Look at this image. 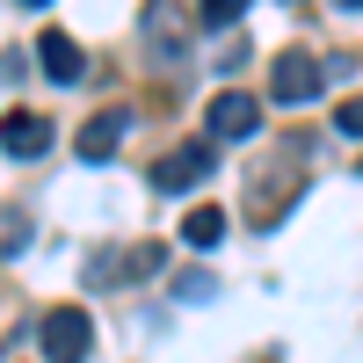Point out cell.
Masks as SVG:
<instances>
[{"label":"cell","mask_w":363,"mask_h":363,"mask_svg":"<svg viewBox=\"0 0 363 363\" xmlns=\"http://www.w3.org/2000/svg\"><path fill=\"white\" fill-rule=\"evenodd\" d=\"M22 8H51V0H22Z\"/></svg>","instance_id":"obj_15"},{"label":"cell","mask_w":363,"mask_h":363,"mask_svg":"<svg viewBox=\"0 0 363 363\" xmlns=\"http://www.w3.org/2000/svg\"><path fill=\"white\" fill-rule=\"evenodd\" d=\"M269 95H277L284 109H306V102L320 95V58H313L306 44L277 51V66H269Z\"/></svg>","instance_id":"obj_2"},{"label":"cell","mask_w":363,"mask_h":363,"mask_svg":"<svg viewBox=\"0 0 363 363\" xmlns=\"http://www.w3.org/2000/svg\"><path fill=\"white\" fill-rule=\"evenodd\" d=\"M153 269H160V247H153V240H145V247H131V277H153Z\"/></svg>","instance_id":"obj_12"},{"label":"cell","mask_w":363,"mask_h":363,"mask_svg":"<svg viewBox=\"0 0 363 363\" xmlns=\"http://www.w3.org/2000/svg\"><path fill=\"white\" fill-rule=\"evenodd\" d=\"M240 15H247V0H196V22L203 29H233Z\"/></svg>","instance_id":"obj_9"},{"label":"cell","mask_w":363,"mask_h":363,"mask_svg":"<svg viewBox=\"0 0 363 363\" xmlns=\"http://www.w3.org/2000/svg\"><path fill=\"white\" fill-rule=\"evenodd\" d=\"M211 167H218V153H211V138H189V145H174V153L153 167V189L182 196V189H196V182H211Z\"/></svg>","instance_id":"obj_4"},{"label":"cell","mask_w":363,"mask_h":363,"mask_svg":"<svg viewBox=\"0 0 363 363\" xmlns=\"http://www.w3.org/2000/svg\"><path fill=\"white\" fill-rule=\"evenodd\" d=\"M182 240H189V247H218L225 240V211H211V203L182 211Z\"/></svg>","instance_id":"obj_8"},{"label":"cell","mask_w":363,"mask_h":363,"mask_svg":"<svg viewBox=\"0 0 363 363\" xmlns=\"http://www.w3.org/2000/svg\"><path fill=\"white\" fill-rule=\"evenodd\" d=\"M37 66H44V80H58V87H73L80 73H87V51L66 37V29H44L37 37Z\"/></svg>","instance_id":"obj_6"},{"label":"cell","mask_w":363,"mask_h":363,"mask_svg":"<svg viewBox=\"0 0 363 363\" xmlns=\"http://www.w3.org/2000/svg\"><path fill=\"white\" fill-rule=\"evenodd\" d=\"M124 131H131V109H102V116H87V124H80V138H73V153L102 167V160L116 153V138H124Z\"/></svg>","instance_id":"obj_7"},{"label":"cell","mask_w":363,"mask_h":363,"mask_svg":"<svg viewBox=\"0 0 363 363\" xmlns=\"http://www.w3.org/2000/svg\"><path fill=\"white\" fill-rule=\"evenodd\" d=\"M29 247V218L22 211H0V255H22Z\"/></svg>","instance_id":"obj_10"},{"label":"cell","mask_w":363,"mask_h":363,"mask_svg":"<svg viewBox=\"0 0 363 363\" xmlns=\"http://www.w3.org/2000/svg\"><path fill=\"white\" fill-rule=\"evenodd\" d=\"M174 298H211V277H174Z\"/></svg>","instance_id":"obj_13"},{"label":"cell","mask_w":363,"mask_h":363,"mask_svg":"<svg viewBox=\"0 0 363 363\" xmlns=\"http://www.w3.org/2000/svg\"><path fill=\"white\" fill-rule=\"evenodd\" d=\"M0 153L44 160V153H51V116H37V109H8V116H0Z\"/></svg>","instance_id":"obj_5"},{"label":"cell","mask_w":363,"mask_h":363,"mask_svg":"<svg viewBox=\"0 0 363 363\" xmlns=\"http://www.w3.org/2000/svg\"><path fill=\"white\" fill-rule=\"evenodd\" d=\"M203 131H211V145H218V138H262V102L240 95V87H225V95H211Z\"/></svg>","instance_id":"obj_3"},{"label":"cell","mask_w":363,"mask_h":363,"mask_svg":"<svg viewBox=\"0 0 363 363\" xmlns=\"http://www.w3.org/2000/svg\"><path fill=\"white\" fill-rule=\"evenodd\" d=\"M335 124H342V131H349V138H363V95H349V102H342V109H335Z\"/></svg>","instance_id":"obj_11"},{"label":"cell","mask_w":363,"mask_h":363,"mask_svg":"<svg viewBox=\"0 0 363 363\" xmlns=\"http://www.w3.org/2000/svg\"><path fill=\"white\" fill-rule=\"evenodd\" d=\"M37 342H44V363H87L95 356V320L80 306H51L37 320Z\"/></svg>","instance_id":"obj_1"},{"label":"cell","mask_w":363,"mask_h":363,"mask_svg":"<svg viewBox=\"0 0 363 363\" xmlns=\"http://www.w3.org/2000/svg\"><path fill=\"white\" fill-rule=\"evenodd\" d=\"M335 8H349V15H356V8H363V0H335Z\"/></svg>","instance_id":"obj_14"}]
</instances>
